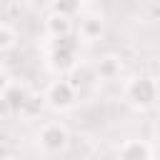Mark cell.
<instances>
[{"label":"cell","instance_id":"cell-1","mask_svg":"<svg viewBox=\"0 0 160 160\" xmlns=\"http://www.w3.org/2000/svg\"><path fill=\"white\" fill-rule=\"evenodd\" d=\"M48 65L58 75H65L78 65V40L72 32L52 38V42L48 48Z\"/></svg>","mask_w":160,"mask_h":160},{"label":"cell","instance_id":"cell-2","mask_svg":"<svg viewBox=\"0 0 160 160\" xmlns=\"http://www.w3.org/2000/svg\"><path fill=\"white\" fill-rule=\"evenodd\" d=\"M158 82L150 75H135L128 85H125V100L135 108V110H150L158 102Z\"/></svg>","mask_w":160,"mask_h":160},{"label":"cell","instance_id":"cell-3","mask_svg":"<svg viewBox=\"0 0 160 160\" xmlns=\"http://www.w3.org/2000/svg\"><path fill=\"white\" fill-rule=\"evenodd\" d=\"M42 100H45L52 110L65 112V110H70V108L75 105V100H78V90H75V85H72L70 80L60 78V80H52V82L48 85Z\"/></svg>","mask_w":160,"mask_h":160},{"label":"cell","instance_id":"cell-4","mask_svg":"<svg viewBox=\"0 0 160 160\" xmlns=\"http://www.w3.org/2000/svg\"><path fill=\"white\" fill-rule=\"evenodd\" d=\"M68 142H70V132H68V128L60 125V122H48V125H42L40 132H38V145H40L42 152H48V155L62 152V150L68 148Z\"/></svg>","mask_w":160,"mask_h":160},{"label":"cell","instance_id":"cell-5","mask_svg":"<svg viewBox=\"0 0 160 160\" xmlns=\"http://www.w3.org/2000/svg\"><path fill=\"white\" fill-rule=\"evenodd\" d=\"M105 32V22L100 15H82L78 22V38H82L85 42H95L100 40Z\"/></svg>","mask_w":160,"mask_h":160},{"label":"cell","instance_id":"cell-6","mask_svg":"<svg viewBox=\"0 0 160 160\" xmlns=\"http://www.w3.org/2000/svg\"><path fill=\"white\" fill-rule=\"evenodd\" d=\"M118 158H122V160H148V158H152V148L145 140H125L118 148Z\"/></svg>","mask_w":160,"mask_h":160},{"label":"cell","instance_id":"cell-7","mask_svg":"<svg viewBox=\"0 0 160 160\" xmlns=\"http://www.w3.org/2000/svg\"><path fill=\"white\" fill-rule=\"evenodd\" d=\"M0 98H2V102H5V108H8V110L18 112V110H25V102L30 100V92H28L22 85H15V82H10Z\"/></svg>","mask_w":160,"mask_h":160},{"label":"cell","instance_id":"cell-8","mask_svg":"<svg viewBox=\"0 0 160 160\" xmlns=\"http://www.w3.org/2000/svg\"><path fill=\"white\" fill-rule=\"evenodd\" d=\"M45 30H48L50 38L68 35V32H72V18H65L60 12H50L48 20H45Z\"/></svg>","mask_w":160,"mask_h":160},{"label":"cell","instance_id":"cell-9","mask_svg":"<svg viewBox=\"0 0 160 160\" xmlns=\"http://www.w3.org/2000/svg\"><path fill=\"white\" fill-rule=\"evenodd\" d=\"M120 60L118 58H112V55H105L100 62H98V75L102 78V80H115L118 75H120Z\"/></svg>","mask_w":160,"mask_h":160},{"label":"cell","instance_id":"cell-10","mask_svg":"<svg viewBox=\"0 0 160 160\" xmlns=\"http://www.w3.org/2000/svg\"><path fill=\"white\" fill-rule=\"evenodd\" d=\"M80 10V0H52V12H60L65 18H75Z\"/></svg>","mask_w":160,"mask_h":160},{"label":"cell","instance_id":"cell-11","mask_svg":"<svg viewBox=\"0 0 160 160\" xmlns=\"http://www.w3.org/2000/svg\"><path fill=\"white\" fill-rule=\"evenodd\" d=\"M15 42H18L15 30H12V28H8V25H0V52L12 50V48H15Z\"/></svg>","mask_w":160,"mask_h":160},{"label":"cell","instance_id":"cell-12","mask_svg":"<svg viewBox=\"0 0 160 160\" xmlns=\"http://www.w3.org/2000/svg\"><path fill=\"white\" fill-rule=\"evenodd\" d=\"M8 85H10V75H8V72L0 68V95L5 92V88H8Z\"/></svg>","mask_w":160,"mask_h":160},{"label":"cell","instance_id":"cell-13","mask_svg":"<svg viewBox=\"0 0 160 160\" xmlns=\"http://www.w3.org/2000/svg\"><path fill=\"white\" fill-rule=\"evenodd\" d=\"M5 155H10V150H8V148L0 142V158H5Z\"/></svg>","mask_w":160,"mask_h":160},{"label":"cell","instance_id":"cell-14","mask_svg":"<svg viewBox=\"0 0 160 160\" xmlns=\"http://www.w3.org/2000/svg\"><path fill=\"white\" fill-rule=\"evenodd\" d=\"M8 108H5V102H2V98H0V120H2V112H5Z\"/></svg>","mask_w":160,"mask_h":160},{"label":"cell","instance_id":"cell-15","mask_svg":"<svg viewBox=\"0 0 160 160\" xmlns=\"http://www.w3.org/2000/svg\"><path fill=\"white\" fill-rule=\"evenodd\" d=\"M0 2H2V5H8V2H15V0H0Z\"/></svg>","mask_w":160,"mask_h":160}]
</instances>
